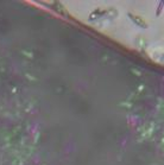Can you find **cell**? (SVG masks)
I'll list each match as a JSON object with an SVG mask.
<instances>
[{
  "instance_id": "cell-3",
  "label": "cell",
  "mask_w": 164,
  "mask_h": 165,
  "mask_svg": "<svg viewBox=\"0 0 164 165\" xmlns=\"http://www.w3.org/2000/svg\"><path fill=\"white\" fill-rule=\"evenodd\" d=\"M163 8H164V0H162V1L158 3V6L156 8V15L159 17L162 14V11H163Z\"/></svg>"
},
{
  "instance_id": "cell-2",
  "label": "cell",
  "mask_w": 164,
  "mask_h": 165,
  "mask_svg": "<svg viewBox=\"0 0 164 165\" xmlns=\"http://www.w3.org/2000/svg\"><path fill=\"white\" fill-rule=\"evenodd\" d=\"M108 11H109V10H106V8H97V10H94V11L89 14L88 20H89V22H95V20H98L99 18H101V17L105 15Z\"/></svg>"
},
{
  "instance_id": "cell-1",
  "label": "cell",
  "mask_w": 164,
  "mask_h": 165,
  "mask_svg": "<svg viewBox=\"0 0 164 165\" xmlns=\"http://www.w3.org/2000/svg\"><path fill=\"white\" fill-rule=\"evenodd\" d=\"M127 17L131 19V22H132L134 25H137V26H139V28H142V29H148V23H146L140 15H137V14H133V13H131V12H128V13H127Z\"/></svg>"
}]
</instances>
